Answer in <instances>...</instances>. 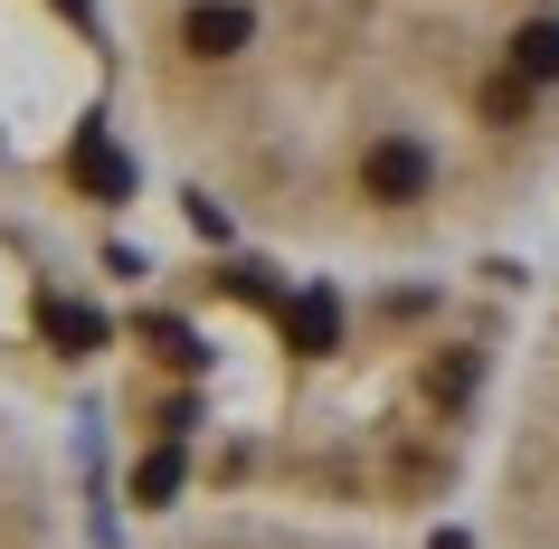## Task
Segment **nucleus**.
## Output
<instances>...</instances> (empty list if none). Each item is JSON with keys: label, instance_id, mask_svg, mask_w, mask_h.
<instances>
[{"label": "nucleus", "instance_id": "obj_1", "mask_svg": "<svg viewBox=\"0 0 559 549\" xmlns=\"http://www.w3.org/2000/svg\"><path fill=\"white\" fill-rule=\"evenodd\" d=\"M171 180L275 256L437 265L559 200V0H105Z\"/></svg>", "mask_w": 559, "mask_h": 549}, {"label": "nucleus", "instance_id": "obj_2", "mask_svg": "<svg viewBox=\"0 0 559 549\" xmlns=\"http://www.w3.org/2000/svg\"><path fill=\"white\" fill-rule=\"evenodd\" d=\"M484 549H559V285L531 313L493 407L484 464Z\"/></svg>", "mask_w": 559, "mask_h": 549}, {"label": "nucleus", "instance_id": "obj_3", "mask_svg": "<svg viewBox=\"0 0 559 549\" xmlns=\"http://www.w3.org/2000/svg\"><path fill=\"white\" fill-rule=\"evenodd\" d=\"M143 549H417V540L342 512H295V502H209V512L162 521Z\"/></svg>", "mask_w": 559, "mask_h": 549}, {"label": "nucleus", "instance_id": "obj_4", "mask_svg": "<svg viewBox=\"0 0 559 549\" xmlns=\"http://www.w3.org/2000/svg\"><path fill=\"white\" fill-rule=\"evenodd\" d=\"M0 549H67V464L10 389H0Z\"/></svg>", "mask_w": 559, "mask_h": 549}]
</instances>
